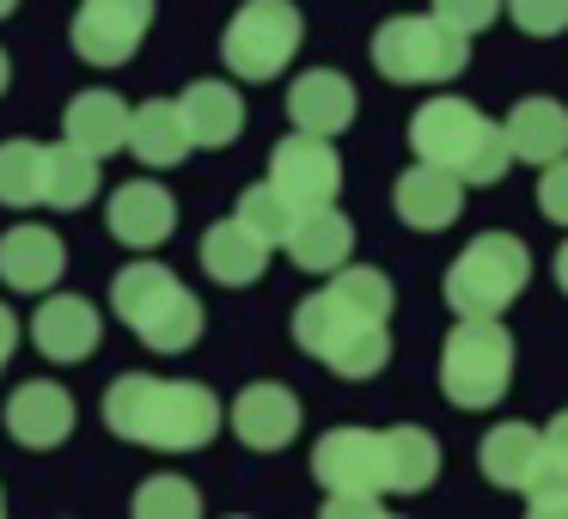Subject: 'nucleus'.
I'll use <instances>...</instances> for the list:
<instances>
[{"label": "nucleus", "mask_w": 568, "mask_h": 519, "mask_svg": "<svg viewBox=\"0 0 568 519\" xmlns=\"http://www.w3.org/2000/svg\"><path fill=\"white\" fill-rule=\"evenodd\" d=\"M226 404L196 379H153V373H123L104 391V428L129 446L153 452H202L221 434Z\"/></svg>", "instance_id": "f257e3e1"}, {"label": "nucleus", "mask_w": 568, "mask_h": 519, "mask_svg": "<svg viewBox=\"0 0 568 519\" xmlns=\"http://www.w3.org/2000/svg\"><path fill=\"white\" fill-rule=\"evenodd\" d=\"M409 147H416V160L428 165H446V172H458V184H501L507 165H514V147H507L501 123H489V116L477 111L470 99H453V92H440V99H428L416 116H409Z\"/></svg>", "instance_id": "f03ea898"}, {"label": "nucleus", "mask_w": 568, "mask_h": 519, "mask_svg": "<svg viewBox=\"0 0 568 519\" xmlns=\"http://www.w3.org/2000/svg\"><path fill=\"white\" fill-rule=\"evenodd\" d=\"M111 306H116V318H123L129 330L153 348V355H184V348H196V336H202L196 294H190V287L178 282L165 263H153V257L129 263V269L116 275V282H111Z\"/></svg>", "instance_id": "7ed1b4c3"}, {"label": "nucleus", "mask_w": 568, "mask_h": 519, "mask_svg": "<svg viewBox=\"0 0 568 519\" xmlns=\"http://www.w3.org/2000/svg\"><path fill=\"white\" fill-rule=\"evenodd\" d=\"M531 282V251L514 233H477L446 269V306L458 318H501Z\"/></svg>", "instance_id": "20e7f679"}, {"label": "nucleus", "mask_w": 568, "mask_h": 519, "mask_svg": "<svg viewBox=\"0 0 568 519\" xmlns=\"http://www.w3.org/2000/svg\"><path fill=\"white\" fill-rule=\"evenodd\" d=\"M514 385V336L501 318H458L440 348V391L453 409H489Z\"/></svg>", "instance_id": "39448f33"}, {"label": "nucleus", "mask_w": 568, "mask_h": 519, "mask_svg": "<svg viewBox=\"0 0 568 519\" xmlns=\"http://www.w3.org/2000/svg\"><path fill=\"white\" fill-rule=\"evenodd\" d=\"M465 62H470V38L440 26L434 13L385 19L373 31V68L392 86H446V80L465 74Z\"/></svg>", "instance_id": "423d86ee"}, {"label": "nucleus", "mask_w": 568, "mask_h": 519, "mask_svg": "<svg viewBox=\"0 0 568 519\" xmlns=\"http://www.w3.org/2000/svg\"><path fill=\"white\" fill-rule=\"evenodd\" d=\"M306 43V19H300L294 0H245L233 19H226V38H221V62L233 80H282L287 62L300 55Z\"/></svg>", "instance_id": "0eeeda50"}, {"label": "nucleus", "mask_w": 568, "mask_h": 519, "mask_svg": "<svg viewBox=\"0 0 568 519\" xmlns=\"http://www.w3.org/2000/svg\"><path fill=\"white\" fill-rule=\"evenodd\" d=\"M270 184L282 190V202L294 214L336 202V190H343V160H336L331 135H306V129L282 135L270 147Z\"/></svg>", "instance_id": "6e6552de"}, {"label": "nucleus", "mask_w": 568, "mask_h": 519, "mask_svg": "<svg viewBox=\"0 0 568 519\" xmlns=\"http://www.w3.org/2000/svg\"><path fill=\"white\" fill-rule=\"evenodd\" d=\"M153 26V0H80L74 13V55L92 68H123Z\"/></svg>", "instance_id": "1a4fd4ad"}, {"label": "nucleus", "mask_w": 568, "mask_h": 519, "mask_svg": "<svg viewBox=\"0 0 568 519\" xmlns=\"http://www.w3.org/2000/svg\"><path fill=\"white\" fill-rule=\"evenodd\" d=\"M226 421H233V434H239L245 452H282V446H294V434H300V397L287 391V385H275V379H257L226 404Z\"/></svg>", "instance_id": "9d476101"}, {"label": "nucleus", "mask_w": 568, "mask_h": 519, "mask_svg": "<svg viewBox=\"0 0 568 519\" xmlns=\"http://www.w3.org/2000/svg\"><path fill=\"white\" fill-rule=\"evenodd\" d=\"M104 226H111V238H116V245H129V251H160L165 238L178 233V202H172V190H165V184L135 177V184L111 190Z\"/></svg>", "instance_id": "9b49d317"}, {"label": "nucleus", "mask_w": 568, "mask_h": 519, "mask_svg": "<svg viewBox=\"0 0 568 519\" xmlns=\"http://www.w3.org/2000/svg\"><path fill=\"white\" fill-rule=\"evenodd\" d=\"M99 336H104V318L87 294H50L31 312V343H38V355L62 360V367H80L99 348Z\"/></svg>", "instance_id": "f8f14e48"}, {"label": "nucleus", "mask_w": 568, "mask_h": 519, "mask_svg": "<svg viewBox=\"0 0 568 519\" xmlns=\"http://www.w3.org/2000/svg\"><path fill=\"white\" fill-rule=\"evenodd\" d=\"M80 409L68 397V385H50V379H26L13 397H7V434L31 452H55V446L74 434Z\"/></svg>", "instance_id": "ddd939ff"}, {"label": "nucleus", "mask_w": 568, "mask_h": 519, "mask_svg": "<svg viewBox=\"0 0 568 519\" xmlns=\"http://www.w3.org/2000/svg\"><path fill=\"white\" fill-rule=\"evenodd\" d=\"M68 269V245L38 221H19L0 233V282L13 294H50Z\"/></svg>", "instance_id": "4468645a"}, {"label": "nucleus", "mask_w": 568, "mask_h": 519, "mask_svg": "<svg viewBox=\"0 0 568 519\" xmlns=\"http://www.w3.org/2000/svg\"><path fill=\"white\" fill-rule=\"evenodd\" d=\"M392 208H397V221L416 226V233H446V226L465 214V184H458V172L422 160V165H409V172L397 177Z\"/></svg>", "instance_id": "2eb2a0df"}, {"label": "nucleus", "mask_w": 568, "mask_h": 519, "mask_svg": "<svg viewBox=\"0 0 568 519\" xmlns=\"http://www.w3.org/2000/svg\"><path fill=\"white\" fill-rule=\"evenodd\" d=\"M312 477L324 489H379V434L373 428H331L312 446Z\"/></svg>", "instance_id": "dca6fc26"}, {"label": "nucleus", "mask_w": 568, "mask_h": 519, "mask_svg": "<svg viewBox=\"0 0 568 519\" xmlns=\"http://www.w3.org/2000/svg\"><path fill=\"white\" fill-rule=\"evenodd\" d=\"M282 251L294 257V269L331 275L355 257V226H348V214H336L331 202H324V208H300L294 226H287V238H282Z\"/></svg>", "instance_id": "f3484780"}, {"label": "nucleus", "mask_w": 568, "mask_h": 519, "mask_svg": "<svg viewBox=\"0 0 568 519\" xmlns=\"http://www.w3.org/2000/svg\"><path fill=\"white\" fill-rule=\"evenodd\" d=\"M190 147H233L245 135V99L233 92V80H190L178 99Z\"/></svg>", "instance_id": "a211bd4d"}, {"label": "nucleus", "mask_w": 568, "mask_h": 519, "mask_svg": "<svg viewBox=\"0 0 568 519\" xmlns=\"http://www.w3.org/2000/svg\"><path fill=\"white\" fill-rule=\"evenodd\" d=\"M355 86H348L336 68H312L287 86V123L306 129V135H343L355 123Z\"/></svg>", "instance_id": "6ab92c4d"}, {"label": "nucleus", "mask_w": 568, "mask_h": 519, "mask_svg": "<svg viewBox=\"0 0 568 519\" xmlns=\"http://www.w3.org/2000/svg\"><path fill=\"white\" fill-rule=\"evenodd\" d=\"M440 477V440L416 421H397L379 434V482L392 495H422Z\"/></svg>", "instance_id": "aec40b11"}, {"label": "nucleus", "mask_w": 568, "mask_h": 519, "mask_svg": "<svg viewBox=\"0 0 568 519\" xmlns=\"http://www.w3.org/2000/svg\"><path fill=\"white\" fill-rule=\"evenodd\" d=\"M62 129H68V147L111 160V153L129 147V104L116 92H74L62 111Z\"/></svg>", "instance_id": "412c9836"}, {"label": "nucleus", "mask_w": 568, "mask_h": 519, "mask_svg": "<svg viewBox=\"0 0 568 519\" xmlns=\"http://www.w3.org/2000/svg\"><path fill=\"white\" fill-rule=\"evenodd\" d=\"M501 135H507V147H514V160L550 165L568 153V111L556 99H519L514 111H507Z\"/></svg>", "instance_id": "4be33fe9"}, {"label": "nucleus", "mask_w": 568, "mask_h": 519, "mask_svg": "<svg viewBox=\"0 0 568 519\" xmlns=\"http://www.w3.org/2000/svg\"><path fill=\"white\" fill-rule=\"evenodd\" d=\"M202 269H209V282H221V287H251V282H263V269H270V245H263L251 226L221 221V226L202 233Z\"/></svg>", "instance_id": "5701e85b"}, {"label": "nucleus", "mask_w": 568, "mask_h": 519, "mask_svg": "<svg viewBox=\"0 0 568 519\" xmlns=\"http://www.w3.org/2000/svg\"><path fill=\"white\" fill-rule=\"evenodd\" d=\"M129 153H135L148 172L184 165L190 135H184V116H178V99H148L141 111H129Z\"/></svg>", "instance_id": "b1692460"}, {"label": "nucleus", "mask_w": 568, "mask_h": 519, "mask_svg": "<svg viewBox=\"0 0 568 519\" xmlns=\"http://www.w3.org/2000/svg\"><path fill=\"white\" fill-rule=\"evenodd\" d=\"M538 452H544V434L531 428V421H501V428L483 434L477 465L495 489H526L531 470H538Z\"/></svg>", "instance_id": "393cba45"}, {"label": "nucleus", "mask_w": 568, "mask_h": 519, "mask_svg": "<svg viewBox=\"0 0 568 519\" xmlns=\"http://www.w3.org/2000/svg\"><path fill=\"white\" fill-rule=\"evenodd\" d=\"M92 196H99V160L68 147V141L62 147H43V202L74 214V208H87Z\"/></svg>", "instance_id": "a878e982"}, {"label": "nucleus", "mask_w": 568, "mask_h": 519, "mask_svg": "<svg viewBox=\"0 0 568 519\" xmlns=\"http://www.w3.org/2000/svg\"><path fill=\"white\" fill-rule=\"evenodd\" d=\"M0 208H43V147L0 141Z\"/></svg>", "instance_id": "bb28decb"}, {"label": "nucleus", "mask_w": 568, "mask_h": 519, "mask_svg": "<svg viewBox=\"0 0 568 519\" xmlns=\"http://www.w3.org/2000/svg\"><path fill=\"white\" fill-rule=\"evenodd\" d=\"M385 360H392V336H385V318H373V324H355V330L324 355V367H331L336 379H373V373H385Z\"/></svg>", "instance_id": "cd10ccee"}, {"label": "nucleus", "mask_w": 568, "mask_h": 519, "mask_svg": "<svg viewBox=\"0 0 568 519\" xmlns=\"http://www.w3.org/2000/svg\"><path fill=\"white\" fill-rule=\"evenodd\" d=\"M233 221H239V226H251V233H257L263 245L275 251V245L287 238V226H294V208H287V202H282V190H275L270 177H263V184H251L245 196H239Z\"/></svg>", "instance_id": "c85d7f7f"}, {"label": "nucleus", "mask_w": 568, "mask_h": 519, "mask_svg": "<svg viewBox=\"0 0 568 519\" xmlns=\"http://www.w3.org/2000/svg\"><path fill=\"white\" fill-rule=\"evenodd\" d=\"M129 507H135L141 519H196L202 513V495H196V482H190V477H172V470H165V477L141 482Z\"/></svg>", "instance_id": "c756f323"}, {"label": "nucleus", "mask_w": 568, "mask_h": 519, "mask_svg": "<svg viewBox=\"0 0 568 519\" xmlns=\"http://www.w3.org/2000/svg\"><path fill=\"white\" fill-rule=\"evenodd\" d=\"M331 294L343 299V306H355L361 318H392V282H385L379 269H367V263L331 269Z\"/></svg>", "instance_id": "7c9ffc66"}, {"label": "nucleus", "mask_w": 568, "mask_h": 519, "mask_svg": "<svg viewBox=\"0 0 568 519\" xmlns=\"http://www.w3.org/2000/svg\"><path fill=\"white\" fill-rule=\"evenodd\" d=\"M501 13H507V0H434V19H440V26H453V31H465V38L489 31Z\"/></svg>", "instance_id": "2f4dec72"}, {"label": "nucleus", "mask_w": 568, "mask_h": 519, "mask_svg": "<svg viewBox=\"0 0 568 519\" xmlns=\"http://www.w3.org/2000/svg\"><path fill=\"white\" fill-rule=\"evenodd\" d=\"M507 13L526 38H562L568 31V0H507Z\"/></svg>", "instance_id": "473e14b6"}, {"label": "nucleus", "mask_w": 568, "mask_h": 519, "mask_svg": "<svg viewBox=\"0 0 568 519\" xmlns=\"http://www.w3.org/2000/svg\"><path fill=\"white\" fill-rule=\"evenodd\" d=\"M538 208H544V221L568 226V153L538 165Z\"/></svg>", "instance_id": "72a5a7b5"}, {"label": "nucleus", "mask_w": 568, "mask_h": 519, "mask_svg": "<svg viewBox=\"0 0 568 519\" xmlns=\"http://www.w3.org/2000/svg\"><path fill=\"white\" fill-rule=\"evenodd\" d=\"M531 482H568V409L544 428V452H538Z\"/></svg>", "instance_id": "f704fd0d"}, {"label": "nucleus", "mask_w": 568, "mask_h": 519, "mask_svg": "<svg viewBox=\"0 0 568 519\" xmlns=\"http://www.w3.org/2000/svg\"><path fill=\"white\" fill-rule=\"evenodd\" d=\"M324 513H331V519H343V513H355V519H385V501H379V489H331Z\"/></svg>", "instance_id": "c9c22d12"}, {"label": "nucleus", "mask_w": 568, "mask_h": 519, "mask_svg": "<svg viewBox=\"0 0 568 519\" xmlns=\"http://www.w3.org/2000/svg\"><path fill=\"white\" fill-rule=\"evenodd\" d=\"M531 519H568V482H526Z\"/></svg>", "instance_id": "e433bc0d"}, {"label": "nucleus", "mask_w": 568, "mask_h": 519, "mask_svg": "<svg viewBox=\"0 0 568 519\" xmlns=\"http://www.w3.org/2000/svg\"><path fill=\"white\" fill-rule=\"evenodd\" d=\"M13 348H19V318H13L7 306H0V367L13 360Z\"/></svg>", "instance_id": "4c0bfd02"}, {"label": "nucleus", "mask_w": 568, "mask_h": 519, "mask_svg": "<svg viewBox=\"0 0 568 519\" xmlns=\"http://www.w3.org/2000/svg\"><path fill=\"white\" fill-rule=\"evenodd\" d=\"M556 287L568 294V238H562V251H556Z\"/></svg>", "instance_id": "58836bf2"}, {"label": "nucleus", "mask_w": 568, "mask_h": 519, "mask_svg": "<svg viewBox=\"0 0 568 519\" xmlns=\"http://www.w3.org/2000/svg\"><path fill=\"white\" fill-rule=\"evenodd\" d=\"M13 86V62H7V50H0V92Z\"/></svg>", "instance_id": "ea45409f"}, {"label": "nucleus", "mask_w": 568, "mask_h": 519, "mask_svg": "<svg viewBox=\"0 0 568 519\" xmlns=\"http://www.w3.org/2000/svg\"><path fill=\"white\" fill-rule=\"evenodd\" d=\"M13 7H19V0H0V19H7V13H13Z\"/></svg>", "instance_id": "a19ab883"}, {"label": "nucleus", "mask_w": 568, "mask_h": 519, "mask_svg": "<svg viewBox=\"0 0 568 519\" xmlns=\"http://www.w3.org/2000/svg\"><path fill=\"white\" fill-rule=\"evenodd\" d=\"M0 513H7V495H0Z\"/></svg>", "instance_id": "79ce46f5"}]
</instances>
